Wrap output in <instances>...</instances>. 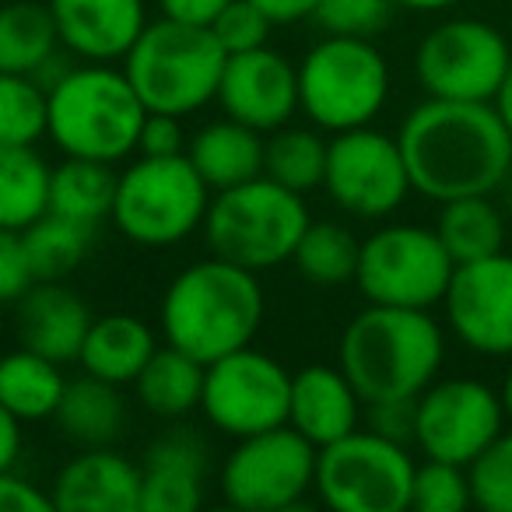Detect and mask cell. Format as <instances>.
<instances>
[{
    "mask_svg": "<svg viewBox=\"0 0 512 512\" xmlns=\"http://www.w3.org/2000/svg\"><path fill=\"white\" fill-rule=\"evenodd\" d=\"M414 193L446 204L502 190L512 169V130L495 102L432 99L411 109L397 130Z\"/></svg>",
    "mask_w": 512,
    "mask_h": 512,
    "instance_id": "6da1fadb",
    "label": "cell"
},
{
    "mask_svg": "<svg viewBox=\"0 0 512 512\" xmlns=\"http://www.w3.org/2000/svg\"><path fill=\"white\" fill-rule=\"evenodd\" d=\"M264 313L267 299L256 271L211 253L207 260H193L165 285L158 327L165 344L207 365L253 344L264 327Z\"/></svg>",
    "mask_w": 512,
    "mask_h": 512,
    "instance_id": "7a4b0ae2",
    "label": "cell"
},
{
    "mask_svg": "<svg viewBox=\"0 0 512 512\" xmlns=\"http://www.w3.org/2000/svg\"><path fill=\"white\" fill-rule=\"evenodd\" d=\"M446 362V330L432 309L365 306L344 327L337 365L348 372L365 404L414 400L435 383Z\"/></svg>",
    "mask_w": 512,
    "mask_h": 512,
    "instance_id": "3957f363",
    "label": "cell"
},
{
    "mask_svg": "<svg viewBox=\"0 0 512 512\" xmlns=\"http://www.w3.org/2000/svg\"><path fill=\"white\" fill-rule=\"evenodd\" d=\"M46 95H50L46 137L57 144L60 155L99 158L116 165L137 151L148 106L134 92L123 67L78 60Z\"/></svg>",
    "mask_w": 512,
    "mask_h": 512,
    "instance_id": "277c9868",
    "label": "cell"
},
{
    "mask_svg": "<svg viewBox=\"0 0 512 512\" xmlns=\"http://www.w3.org/2000/svg\"><path fill=\"white\" fill-rule=\"evenodd\" d=\"M225 60V46L207 25L158 18L144 25L120 67L148 113H169L183 120L218 99Z\"/></svg>",
    "mask_w": 512,
    "mask_h": 512,
    "instance_id": "5b68a950",
    "label": "cell"
},
{
    "mask_svg": "<svg viewBox=\"0 0 512 512\" xmlns=\"http://www.w3.org/2000/svg\"><path fill=\"white\" fill-rule=\"evenodd\" d=\"M309 221L313 214L302 193L274 183L271 176H256L211 193L200 232L214 256L260 274L292 260Z\"/></svg>",
    "mask_w": 512,
    "mask_h": 512,
    "instance_id": "8992f818",
    "label": "cell"
},
{
    "mask_svg": "<svg viewBox=\"0 0 512 512\" xmlns=\"http://www.w3.org/2000/svg\"><path fill=\"white\" fill-rule=\"evenodd\" d=\"M211 186L183 155H137L116 179L113 225L127 242L169 249L204 228Z\"/></svg>",
    "mask_w": 512,
    "mask_h": 512,
    "instance_id": "52a82bcc",
    "label": "cell"
},
{
    "mask_svg": "<svg viewBox=\"0 0 512 512\" xmlns=\"http://www.w3.org/2000/svg\"><path fill=\"white\" fill-rule=\"evenodd\" d=\"M295 67L299 113L323 134L369 127L390 99V64L372 39L323 36Z\"/></svg>",
    "mask_w": 512,
    "mask_h": 512,
    "instance_id": "ba28073f",
    "label": "cell"
},
{
    "mask_svg": "<svg viewBox=\"0 0 512 512\" xmlns=\"http://www.w3.org/2000/svg\"><path fill=\"white\" fill-rule=\"evenodd\" d=\"M414 470L411 446L372 428H355L316 449L313 491L334 512H404L411 509Z\"/></svg>",
    "mask_w": 512,
    "mask_h": 512,
    "instance_id": "9c48e42d",
    "label": "cell"
},
{
    "mask_svg": "<svg viewBox=\"0 0 512 512\" xmlns=\"http://www.w3.org/2000/svg\"><path fill=\"white\" fill-rule=\"evenodd\" d=\"M453 256L446 253L435 225H383L362 239L355 285L372 306L435 309L453 281Z\"/></svg>",
    "mask_w": 512,
    "mask_h": 512,
    "instance_id": "30bf717a",
    "label": "cell"
},
{
    "mask_svg": "<svg viewBox=\"0 0 512 512\" xmlns=\"http://www.w3.org/2000/svg\"><path fill=\"white\" fill-rule=\"evenodd\" d=\"M218 484L221 498L239 512H288L316 484V446L292 425L235 439Z\"/></svg>",
    "mask_w": 512,
    "mask_h": 512,
    "instance_id": "8fae6325",
    "label": "cell"
},
{
    "mask_svg": "<svg viewBox=\"0 0 512 512\" xmlns=\"http://www.w3.org/2000/svg\"><path fill=\"white\" fill-rule=\"evenodd\" d=\"M509 64L512 43L481 18H446L414 50V78L432 99L495 102Z\"/></svg>",
    "mask_w": 512,
    "mask_h": 512,
    "instance_id": "7c38bea8",
    "label": "cell"
},
{
    "mask_svg": "<svg viewBox=\"0 0 512 512\" xmlns=\"http://www.w3.org/2000/svg\"><path fill=\"white\" fill-rule=\"evenodd\" d=\"M288 393H292V372L274 355L246 344L204 365L200 414L214 432L246 439L288 425Z\"/></svg>",
    "mask_w": 512,
    "mask_h": 512,
    "instance_id": "4fadbf2b",
    "label": "cell"
},
{
    "mask_svg": "<svg viewBox=\"0 0 512 512\" xmlns=\"http://www.w3.org/2000/svg\"><path fill=\"white\" fill-rule=\"evenodd\" d=\"M323 190L351 218L383 221L397 214L407 193H414L397 134L376 130L372 123L330 134Z\"/></svg>",
    "mask_w": 512,
    "mask_h": 512,
    "instance_id": "5bb4252c",
    "label": "cell"
},
{
    "mask_svg": "<svg viewBox=\"0 0 512 512\" xmlns=\"http://www.w3.org/2000/svg\"><path fill=\"white\" fill-rule=\"evenodd\" d=\"M505 425L502 397L481 379H435L414 397V446L428 460L470 467Z\"/></svg>",
    "mask_w": 512,
    "mask_h": 512,
    "instance_id": "9a60e30c",
    "label": "cell"
},
{
    "mask_svg": "<svg viewBox=\"0 0 512 512\" xmlns=\"http://www.w3.org/2000/svg\"><path fill=\"white\" fill-rule=\"evenodd\" d=\"M442 309L449 334L467 351L512 358V253L456 264Z\"/></svg>",
    "mask_w": 512,
    "mask_h": 512,
    "instance_id": "2e32d148",
    "label": "cell"
},
{
    "mask_svg": "<svg viewBox=\"0 0 512 512\" xmlns=\"http://www.w3.org/2000/svg\"><path fill=\"white\" fill-rule=\"evenodd\" d=\"M214 102L232 120L271 134L299 113V67L271 46L228 53Z\"/></svg>",
    "mask_w": 512,
    "mask_h": 512,
    "instance_id": "e0dca14e",
    "label": "cell"
},
{
    "mask_svg": "<svg viewBox=\"0 0 512 512\" xmlns=\"http://www.w3.org/2000/svg\"><path fill=\"white\" fill-rule=\"evenodd\" d=\"M60 46L85 64H120L148 25L144 0H46Z\"/></svg>",
    "mask_w": 512,
    "mask_h": 512,
    "instance_id": "ac0fdd59",
    "label": "cell"
},
{
    "mask_svg": "<svg viewBox=\"0 0 512 512\" xmlns=\"http://www.w3.org/2000/svg\"><path fill=\"white\" fill-rule=\"evenodd\" d=\"M57 512H141V463L113 446L78 449L50 488Z\"/></svg>",
    "mask_w": 512,
    "mask_h": 512,
    "instance_id": "d6986e66",
    "label": "cell"
},
{
    "mask_svg": "<svg viewBox=\"0 0 512 512\" xmlns=\"http://www.w3.org/2000/svg\"><path fill=\"white\" fill-rule=\"evenodd\" d=\"M365 421V400L341 365L313 362L292 372L288 425L306 435L316 449L344 439Z\"/></svg>",
    "mask_w": 512,
    "mask_h": 512,
    "instance_id": "ffe728a7",
    "label": "cell"
},
{
    "mask_svg": "<svg viewBox=\"0 0 512 512\" xmlns=\"http://www.w3.org/2000/svg\"><path fill=\"white\" fill-rule=\"evenodd\" d=\"M18 306V344L67 365L78 362L85 334L92 327V309L64 281H36Z\"/></svg>",
    "mask_w": 512,
    "mask_h": 512,
    "instance_id": "44dd1931",
    "label": "cell"
},
{
    "mask_svg": "<svg viewBox=\"0 0 512 512\" xmlns=\"http://www.w3.org/2000/svg\"><path fill=\"white\" fill-rule=\"evenodd\" d=\"M207 449L186 432L162 435L141 460V512H193L204 505Z\"/></svg>",
    "mask_w": 512,
    "mask_h": 512,
    "instance_id": "7402d4cb",
    "label": "cell"
},
{
    "mask_svg": "<svg viewBox=\"0 0 512 512\" xmlns=\"http://www.w3.org/2000/svg\"><path fill=\"white\" fill-rule=\"evenodd\" d=\"M264 137L267 134L260 130L225 116V120L204 123L186 141V158L200 172V179L211 186V193H218L264 176Z\"/></svg>",
    "mask_w": 512,
    "mask_h": 512,
    "instance_id": "603a6c76",
    "label": "cell"
},
{
    "mask_svg": "<svg viewBox=\"0 0 512 512\" xmlns=\"http://www.w3.org/2000/svg\"><path fill=\"white\" fill-rule=\"evenodd\" d=\"M158 337L144 320L130 313H109L95 316L92 327L81 344L78 365L81 372L95 379H106L113 386H134L148 358L155 355Z\"/></svg>",
    "mask_w": 512,
    "mask_h": 512,
    "instance_id": "cb8c5ba5",
    "label": "cell"
},
{
    "mask_svg": "<svg viewBox=\"0 0 512 512\" xmlns=\"http://www.w3.org/2000/svg\"><path fill=\"white\" fill-rule=\"evenodd\" d=\"M53 421L60 435L78 449L113 446L127 425V404L120 397V386L81 372V379H67Z\"/></svg>",
    "mask_w": 512,
    "mask_h": 512,
    "instance_id": "d4e9b609",
    "label": "cell"
},
{
    "mask_svg": "<svg viewBox=\"0 0 512 512\" xmlns=\"http://www.w3.org/2000/svg\"><path fill=\"white\" fill-rule=\"evenodd\" d=\"M67 390L64 365L32 348H15L0 355V404L22 425L50 421Z\"/></svg>",
    "mask_w": 512,
    "mask_h": 512,
    "instance_id": "484cf974",
    "label": "cell"
},
{
    "mask_svg": "<svg viewBox=\"0 0 512 512\" xmlns=\"http://www.w3.org/2000/svg\"><path fill=\"white\" fill-rule=\"evenodd\" d=\"M137 404L162 421H179L186 414L200 411V393H204V362H197L186 351L172 344H158L155 355L134 379Z\"/></svg>",
    "mask_w": 512,
    "mask_h": 512,
    "instance_id": "4316f807",
    "label": "cell"
},
{
    "mask_svg": "<svg viewBox=\"0 0 512 512\" xmlns=\"http://www.w3.org/2000/svg\"><path fill=\"white\" fill-rule=\"evenodd\" d=\"M116 179L120 172L113 169V162L64 155V162L53 165L50 176V211L99 228L106 218H113Z\"/></svg>",
    "mask_w": 512,
    "mask_h": 512,
    "instance_id": "83f0119b",
    "label": "cell"
},
{
    "mask_svg": "<svg viewBox=\"0 0 512 512\" xmlns=\"http://www.w3.org/2000/svg\"><path fill=\"white\" fill-rule=\"evenodd\" d=\"M64 50L53 11L46 0H8L0 4V71L36 74Z\"/></svg>",
    "mask_w": 512,
    "mask_h": 512,
    "instance_id": "f1b7e54d",
    "label": "cell"
},
{
    "mask_svg": "<svg viewBox=\"0 0 512 512\" xmlns=\"http://www.w3.org/2000/svg\"><path fill=\"white\" fill-rule=\"evenodd\" d=\"M53 165L36 144H0V228H29L50 211Z\"/></svg>",
    "mask_w": 512,
    "mask_h": 512,
    "instance_id": "f546056e",
    "label": "cell"
},
{
    "mask_svg": "<svg viewBox=\"0 0 512 512\" xmlns=\"http://www.w3.org/2000/svg\"><path fill=\"white\" fill-rule=\"evenodd\" d=\"M435 232L446 253L453 256V264H470L505 249V214L491 200V193L456 197L439 207Z\"/></svg>",
    "mask_w": 512,
    "mask_h": 512,
    "instance_id": "4dcf8cb0",
    "label": "cell"
},
{
    "mask_svg": "<svg viewBox=\"0 0 512 512\" xmlns=\"http://www.w3.org/2000/svg\"><path fill=\"white\" fill-rule=\"evenodd\" d=\"M327 148L330 141L320 127H285L264 137V176L288 186L295 193H313L327 176Z\"/></svg>",
    "mask_w": 512,
    "mask_h": 512,
    "instance_id": "1f68e13d",
    "label": "cell"
},
{
    "mask_svg": "<svg viewBox=\"0 0 512 512\" xmlns=\"http://www.w3.org/2000/svg\"><path fill=\"white\" fill-rule=\"evenodd\" d=\"M358 253L362 242L355 239V232L337 221H309V228L302 232L299 246H295L288 264L299 271V278H306L309 285L320 288H341L348 281H355L358 271Z\"/></svg>",
    "mask_w": 512,
    "mask_h": 512,
    "instance_id": "d6a6232c",
    "label": "cell"
},
{
    "mask_svg": "<svg viewBox=\"0 0 512 512\" xmlns=\"http://www.w3.org/2000/svg\"><path fill=\"white\" fill-rule=\"evenodd\" d=\"M92 232L95 228L64 218L57 211L39 214L29 228H22V242L36 281H64L67 274L78 271L92 246Z\"/></svg>",
    "mask_w": 512,
    "mask_h": 512,
    "instance_id": "836d02e7",
    "label": "cell"
},
{
    "mask_svg": "<svg viewBox=\"0 0 512 512\" xmlns=\"http://www.w3.org/2000/svg\"><path fill=\"white\" fill-rule=\"evenodd\" d=\"M50 120V95L32 74L0 71V144H39Z\"/></svg>",
    "mask_w": 512,
    "mask_h": 512,
    "instance_id": "e575fe53",
    "label": "cell"
},
{
    "mask_svg": "<svg viewBox=\"0 0 512 512\" xmlns=\"http://www.w3.org/2000/svg\"><path fill=\"white\" fill-rule=\"evenodd\" d=\"M474 505L470 495V474L467 467L449 460H428L418 463L411 484V509L418 512H463Z\"/></svg>",
    "mask_w": 512,
    "mask_h": 512,
    "instance_id": "d590c367",
    "label": "cell"
},
{
    "mask_svg": "<svg viewBox=\"0 0 512 512\" xmlns=\"http://www.w3.org/2000/svg\"><path fill=\"white\" fill-rule=\"evenodd\" d=\"M470 495L484 512H512V425L467 467Z\"/></svg>",
    "mask_w": 512,
    "mask_h": 512,
    "instance_id": "8d00e7d4",
    "label": "cell"
},
{
    "mask_svg": "<svg viewBox=\"0 0 512 512\" xmlns=\"http://www.w3.org/2000/svg\"><path fill=\"white\" fill-rule=\"evenodd\" d=\"M393 11H397L393 0H320L313 22L327 36L376 39L390 25Z\"/></svg>",
    "mask_w": 512,
    "mask_h": 512,
    "instance_id": "74e56055",
    "label": "cell"
},
{
    "mask_svg": "<svg viewBox=\"0 0 512 512\" xmlns=\"http://www.w3.org/2000/svg\"><path fill=\"white\" fill-rule=\"evenodd\" d=\"M271 29H274L271 18L256 8L253 0H232L211 25L218 43L225 46V53H246L256 50V46H267Z\"/></svg>",
    "mask_w": 512,
    "mask_h": 512,
    "instance_id": "f35d334b",
    "label": "cell"
},
{
    "mask_svg": "<svg viewBox=\"0 0 512 512\" xmlns=\"http://www.w3.org/2000/svg\"><path fill=\"white\" fill-rule=\"evenodd\" d=\"M32 285H36V274H32L22 232L0 228V306H15Z\"/></svg>",
    "mask_w": 512,
    "mask_h": 512,
    "instance_id": "ab89813d",
    "label": "cell"
},
{
    "mask_svg": "<svg viewBox=\"0 0 512 512\" xmlns=\"http://www.w3.org/2000/svg\"><path fill=\"white\" fill-rule=\"evenodd\" d=\"M186 151V130L179 116L169 113H148L137 137V155H183Z\"/></svg>",
    "mask_w": 512,
    "mask_h": 512,
    "instance_id": "60d3db41",
    "label": "cell"
},
{
    "mask_svg": "<svg viewBox=\"0 0 512 512\" xmlns=\"http://www.w3.org/2000/svg\"><path fill=\"white\" fill-rule=\"evenodd\" d=\"M365 428L411 446L414 442V400H379V404H365Z\"/></svg>",
    "mask_w": 512,
    "mask_h": 512,
    "instance_id": "b9f144b4",
    "label": "cell"
},
{
    "mask_svg": "<svg viewBox=\"0 0 512 512\" xmlns=\"http://www.w3.org/2000/svg\"><path fill=\"white\" fill-rule=\"evenodd\" d=\"M0 512H53V495L15 470H0Z\"/></svg>",
    "mask_w": 512,
    "mask_h": 512,
    "instance_id": "7bdbcfd3",
    "label": "cell"
},
{
    "mask_svg": "<svg viewBox=\"0 0 512 512\" xmlns=\"http://www.w3.org/2000/svg\"><path fill=\"white\" fill-rule=\"evenodd\" d=\"M228 4H232V0H158V11H162V18H172V22L207 25V29H211L214 18H218Z\"/></svg>",
    "mask_w": 512,
    "mask_h": 512,
    "instance_id": "ee69618b",
    "label": "cell"
},
{
    "mask_svg": "<svg viewBox=\"0 0 512 512\" xmlns=\"http://www.w3.org/2000/svg\"><path fill=\"white\" fill-rule=\"evenodd\" d=\"M253 4L271 18L274 29H281V25L313 22L316 4H320V0H253Z\"/></svg>",
    "mask_w": 512,
    "mask_h": 512,
    "instance_id": "f6af8a7d",
    "label": "cell"
},
{
    "mask_svg": "<svg viewBox=\"0 0 512 512\" xmlns=\"http://www.w3.org/2000/svg\"><path fill=\"white\" fill-rule=\"evenodd\" d=\"M22 421L0 404V470H15L22 456Z\"/></svg>",
    "mask_w": 512,
    "mask_h": 512,
    "instance_id": "bcb514c9",
    "label": "cell"
},
{
    "mask_svg": "<svg viewBox=\"0 0 512 512\" xmlns=\"http://www.w3.org/2000/svg\"><path fill=\"white\" fill-rule=\"evenodd\" d=\"M495 106H498V113H502L505 127L512 130V64H509V74H505L502 88H498V95H495Z\"/></svg>",
    "mask_w": 512,
    "mask_h": 512,
    "instance_id": "7dc6e473",
    "label": "cell"
},
{
    "mask_svg": "<svg viewBox=\"0 0 512 512\" xmlns=\"http://www.w3.org/2000/svg\"><path fill=\"white\" fill-rule=\"evenodd\" d=\"M397 8H404V11H446V8H453V4H460V0H393Z\"/></svg>",
    "mask_w": 512,
    "mask_h": 512,
    "instance_id": "c3c4849f",
    "label": "cell"
},
{
    "mask_svg": "<svg viewBox=\"0 0 512 512\" xmlns=\"http://www.w3.org/2000/svg\"><path fill=\"white\" fill-rule=\"evenodd\" d=\"M498 397H502V411H505V421L512 425V365L509 372H505L502 386H498Z\"/></svg>",
    "mask_w": 512,
    "mask_h": 512,
    "instance_id": "681fc988",
    "label": "cell"
},
{
    "mask_svg": "<svg viewBox=\"0 0 512 512\" xmlns=\"http://www.w3.org/2000/svg\"><path fill=\"white\" fill-rule=\"evenodd\" d=\"M502 193H505V204H509V211H512V169H509V176H505V183H502Z\"/></svg>",
    "mask_w": 512,
    "mask_h": 512,
    "instance_id": "f907efd6",
    "label": "cell"
}]
</instances>
